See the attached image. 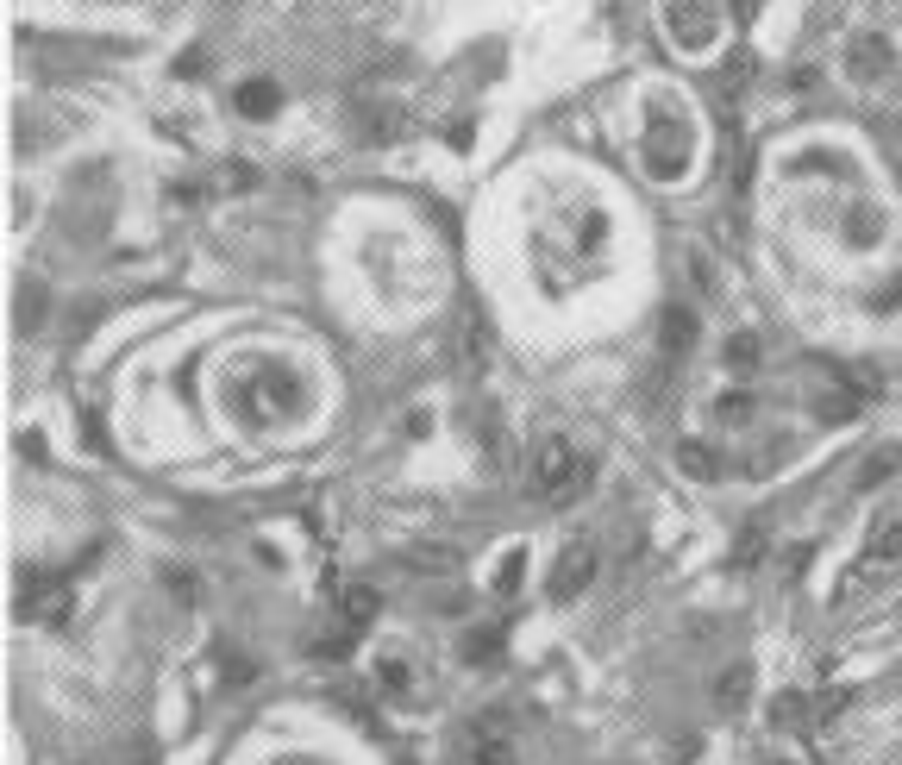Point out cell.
Listing matches in <instances>:
<instances>
[{
  "mask_svg": "<svg viewBox=\"0 0 902 765\" xmlns=\"http://www.w3.org/2000/svg\"><path fill=\"white\" fill-rule=\"evenodd\" d=\"M646 170L658 182H677L690 170V120H683L677 107H658L652 126H646Z\"/></svg>",
  "mask_w": 902,
  "mask_h": 765,
  "instance_id": "obj_1",
  "label": "cell"
},
{
  "mask_svg": "<svg viewBox=\"0 0 902 765\" xmlns=\"http://www.w3.org/2000/svg\"><path fill=\"white\" fill-rule=\"evenodd\" d=\"M583 477H589V471L577 465L571 439L552 433V439L539 446V458H533V490H539V496H577V490H583Z\"/></svg>",
  "mask_w": 902,
  "mask_h": 765,
  "instance_id": "obj_2",
  "label": "cell"
},
{
  "mask_svg": "<svg viewBox=\"0 0 902 765\" xmlns=\"http://www.w3.org/2000/svg\"><path fill=\"white\" fill-rule=\"evenodd\" d=\"M890 69H896V51H890V38L884 32H852L846 38V76L852 82H890Z\"/></svg>",
  "mask_w": 902,
  "mask_h": 765,
  "instance_id": "obj_3",
  "label": "cell"
},
{
  "mask_svg": "<svg viewBox=\"0 0 902 765\" xmlns=\"http://www.w3.org/2000/svg\"><path fill=\"white\" fill-rule=\"evenodd\" d=\"M589 584H596V552L577 540V546H564L558 565H552V596H558V602H577Z\"/></svg>",
  "mask_w": 902,
  "mask_h": 765,
  "instance_id": "obj_4",
  "label": "cell"
},
{
  "mask_svg": "<svg viewBox=\"0 0 902 765\" xmlns=\"http://www.w3.org/2000/svg\"><path fill=\"white\" fill-rule=\"evenodd\" d=\"M664 26H671V38L683 51H702V44L715 38V7H702V0H671V7H664Z\"/></svg>",
  "mask_w": 902,
  "mask_h": 765,
  "instance_id": "obj_5",
  "label": "cell"
},
{
  "mask_svg": "<svg viewBox=\"0 0 902 765\" xmlns=\"http://www.w3.org/2000/svg\"><path fill=\"white\" fill-rule=\"evenodd\" d=\"M464 765H514V740L495 728H470L464 740Z\"/></svg>",
  "mask_w": 902,
  "mask_h": 765,
  "instance_id": "obj_6",
  "label": "cell"
},
{
  "mask_svg": "<svg viewBox=\"0 0 902 765\" xmlns=\"http://www.w3.org/2000/svg\"><path fill=\"white\" fill-rule=\"evenodd\" d=\"M19 615H32V621H63L69 615V590L63 584H51V590H19Z\"/></svg>",
  "mask_w": 902,
  "mask_h": 765,
  "instance_id": "obj_7",
  "label": "cell"
},
{
  "mask_svg": "<svg viewBox=\"0 0 902 765\" xmlns=\"http://www.w3.org/2000/svg\"><path fill=\"white\" fill-rule=\"evenodd\" d=\"M690 339H696V314L690 308H664V327H658L664 358H683V352H690Z\"/></svg>",
  "mask_w": 902,
  "mask_h": 765,
  "instance_id": "obj_8",
  "label": "cell"
},
{
  "mask_svg": "<svg viewBox=\"0 0 902 765\" xmlns=\"http://www.w3.org/2000/svg\"><path fill=\"white\" fill-rule=\"evenodd\" d=\"M232 107H239L245 120H270V113L282 107V88L276 82H245L239 95H232Z\"/></svg>",
  "mask_w": 902,
  "mask_h": 765,
  "instance_id": "obj_9",
  "label": "cell"
},
{
  "mask_svg": "<svg viewBox=\"0 0 902 765\" xmlns=\"http://www.w3.org/2000/svg\"><path fill=\"white\" fill-rule=\"evenodd\" d=\"M401 126H408V120H401V107H358V132H364V145H389Z\"/></svg>",
  "mask_w": 902,
  "mask_h": 765,
  "instance_id": "obj_10",
  "label": "cell"
},
{
  "mask_svg": "<svg viewBox=\"0 0 902 765\" xmlns=\"http://www.w3.org/2000/svg\"><path fill=\"white\" fill-rule=\"evenodd\" d=\"M339 621H345L351 634H364L370 621H376V590H370V584H351L345 602H339Z\"/></svg>",
  "mask_w": 902,
  "mask_h": 765,
  "instance_id": "obj_11",
  "label": "cell"
},
{
  "mask_svg": "<svg viewBox=\"0 0 902 765\" xmlns=\"http://www.w3.org/2000/svg\"><path fill=\"white\" fill-rule=\"evenodd\" d=\"M715 421H727V427L752 421V389H727V396L715 402Z\"/></svg>",
  "mask_w": 902,
  "mask_h": 765,
  "instance_id": "obj_12",
  "label": "cell"
},
{
  "mask_svg": "<svg viewBox=\"0 0 902 765\" xmlns=\"http://www.w3.org/2000/svg\"><path fill=\"white\" fill-rule=\"evenodd\" d=\"M683 471H690V477H715V471H721V458L708 452V446H683Z\"/></svg>",
  "mask_w": 902,
  "mask_h": 765,
  "instance_id": "obj_13",
  "label": "cell"
},
{
  "mask_svg": "<svg viewBox=\"0 0 902 765\" xmlns=\"http://www.w3.org/2000/svg\"><path fill=\"white\" fill-rule=\"evenodd\" d=\"M877 559H902V515H890L877 527Z\"/></svg>",
  "mask_w": 902,
  "mask_h": 765,
  "instance_id": "obj_14",
  "label": "cell"
},
{
  "mask_svg": "<svg viewBox=\"0 0 902 765\" xmlns=\"http://www.w3.org/2000/svg\"><path fill=\"white\" fill-rule=\"evenodd\" d=\"M727 364H733V370L758 364V339H752V333H733V339H727Z\"/></svg>",
  "mask_w": 902,
  "mask_h": 765,
  "instance_id": "obj_15",
  "label": "cell"
},
{
  "mask_svg": "<svg viewBox=\"0 0 902 765\" xmlns=\"http://www.w3.org/2000/svg\"><path fill=\"white\" fill-rule=\"evenodd\" d=\"M715 697H721V709H733V703H740V697H746V671H727V678H721V690H715Z\"/></svg>",
  "mask_w": 902,
  "mask_h": 765,
  "instance_id": "obj_16",
  "label": "cell"
},
{
  "mask_svg": "<svg viewBox=\"0 0 902 765\" xmlns=\"http://www.w3.org/2000/svg\"><path fill=\"white\" fill-rule=\"evenodd\" d=\"M890 471H896V452H877L871 465H865V477H859V483H884Z\"/></svg>",
  "mask_w": 902,
  "mask_h": 765,
  "instance_id": "obj_17",
  "label": "cell"
},
{
  "mask_svg": "<svg viewBox=\"0 0 902 765\" xmlns=\"http://www.w3.org/2000/svg\"><path fill=\"white\" fill-rule=\"evenodd\" d=\"M464 653H470V659H489V653H495V628H477V634H470V646H464Z\"/></svg>",
  "mask_w": 902,
  "mask_h": 765,
  "instance_id": "obj_18",
  "label": "cell"
},
{
  "mask_svg": "<svg viewBox=\"0 0 902 765\" xmlns=\"http://www.w3.org/2000/svg\"><path fill=\"white\" fill-rule=\"evenodd\" d=\"M383 684L389 690H408V665H383Z\"/></svg>",
  "mask_w": 902,
  "mask_h": 765,
  "instance_id": "obj_19",
  "label": "cell"
}]
</instances>
